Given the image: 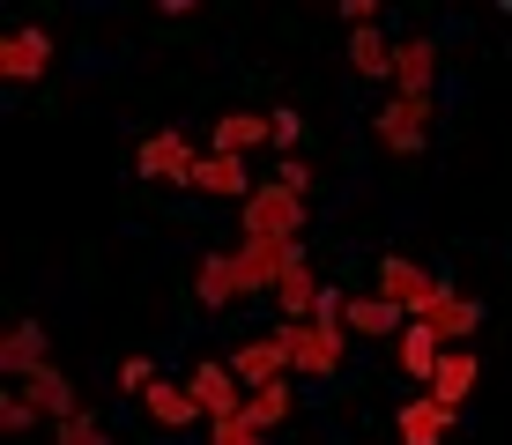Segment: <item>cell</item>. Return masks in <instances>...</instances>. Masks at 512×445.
Masks as SVG:
<instances>
[{
	"mask_svg": "<svg viewBox=\"0 0 512 445\" xmlns=\"http://www.w3.org/2000/svg\"><path fill=\"white\" fill-rule=\"evenodd\" d=\"M245 238H268V245H305V193H290L282 178H260L253 201L238 208Z\"/></svg>",
	"mask_w": 512,
	"mask_h": 445,
	"instance_id": "6da1fadb",
	"label": "cell"
},
{
	"mask_svg": "<svg viewBox=\"0 0 512 445\" xmlns=\"http://www.w3.org/2000/svg\"><path fill=\"white\" fill-rule=\"evenodd\" d=\"M282 349H290V371L297 379H334L349 356V327H334V319H290V327H275Z\"/></svg>",
	"mask_w": 512,
	"mask_h": 445,
	"instance_id": "7a4b0ae2",
	"label": "cell"
},
{
	"mask_svg": "<svg viewBox=\"0 0 512 445\" xmlns=\"http://www.w3.org/2000/svg\"><path fill=\"white\" fill-rule=\"evenodd\" d=\"M379 297H386V305H401L409 319H431V312H438V297H446V275H431V267L386 253V260H379Z\"/></svg>",
	"mask_w": 512,
	"mask_h": 445,
	"instance_id": "3957f363",
	"label": "cell"
},
{
	"mask_svg": "<svg viewBox=\"0 0 512 445\" xmlns=\"http://www.w3.org/2000/svg\"><path fill=\"white\" fill-rule=\"evenodd\" d=\"M134 171L149 178V186H193V171H201V149H193L179 127H156V134L134 149Z\"/></svg>",
	"mask_w": 512,
	"mask_h": 445,
	"instance_id": "277c9868",
	"label": "cell"
},
{
	"mask_svg": "<svg viewBox=\"0 0 512 445\" xmlns=\"http://www.w3.org/2000/svg\"><path fill=\"white\" fill-rule=\"evenodd\" d=\"M431 119H438V104H431V97H386L379 112H372V134H379V149L416 156L423 141H431Z\"/></svg>",
	"mask_w": 512,
	"mask_h": 445,
	"instance_id": "5b68a950",
	"label": "cell"
},
{
	"mask_svg": "<svg viewBox=\"0 0 512 445\" xmlns=\"http://www.w3.org/2000/svg\"><path fill=\"white\" fill-rule=\"evenodd\" d=\"M305 245H268V238H238V253H231V267H238V297H275L282 290V267H290Z\"/></svg>",
	"mask_w": 512,
	"mask_h": 445,
	"instance_id": "8992f818",
	"label": "cell"
},
{
	"mask_svg": "<svg viewBox=\"0 0 512 445\" xmlns=\"http://www.w3.org/2000/svg\"><path fill=\"white\" fill-rule=\"evenodd\" d=\"M186 386H193V401H201V416H208V423H223V416H245V386H238L231 356H201Z\"/></svg>",
	"mask_w": 512,
	"mask_h": 445,
	"instance_id": "52a82bcc",
	"label": "cell"
},
{
	"mask_svg": "<svg viewBox=\"0 0 512 445\" xmlns=\"http://www.w3.org/2000/svg\"><path fill=\"white\" fill-rule=\"evenodd\" d=\"M231 371L245 394H260V386H282L290 379V349H282V334H253V342L231 349Z\"/></svg>",
	"mask_w": 512,
	"mask_h": 445,
	"instance_id": "ba28073f",
	"label": "cell"
},
{
	"mask_svg": "<svg viewBox=\"0 0 512 445\" xmlns=\"http://www.w3.org/2000/svg\"><path fill=\"white\" fill-rule=\"evenodd\" d=\"M461 423V408H446L438 394H409L394 408V431H401V445H446V431Z\"/></svg>",
	"mask_w": 512,
	"mask_h": 445,
	"instance_id": "9c48e42d",
	"label": "cell"
},
{
	"mask_svg": "<svg viewBox=\"0 0 512 445\" xmlns=\"http://www.w3.org/2000/svg\"><path fill=\"white\" fill-rule=\"evenodd\" d=\"M253 186H260V178L253 171H245V156H223V149H208L201 156V171H193V193H208V201H253Z\"/></svg>",
	"mask_w": 512,
	"mask_h": 445,
	"instance_id": "30bf717a",
	"label": "cell"
},
{
	"mask_svg": "<svg viewBox=\"0 0 512 445\" xmlns=\"http://www.w3.org/2000/svg\"><path fill=\"white\" fill-rule=\"evenodd\" d=\"M0 371H8V379H38V371H52V342H45V327L38 319H15L8 327V342H0Z\"/></svg>",
	"mask_w": 512,
	"mask_h": 445,
	"instance_id": "8fae6325",
	"label": "cell"
},
{
	"mask_svg": "<svg viewBox=\"0 0 512 445\" xmlns=\"http://www.w3.org/2000/svg\"><path fill=\"white\" fill-rule=\"evenodd\" d=\"M45 67H52V38L38 23H23V30L0 38V82H38Z\"/></svg>",
	"mask_w": 512,
	"mask_h": 445,
	"instance_id": "7c38bea8",
	"label": "cell"
},
{
	"mask_svg": "<svg viewBox=\"0 0 512 445\" xmlns=\"http://www.w3.org/2000/svg\"><path fill=\"white\" fill-rule=\"evenodd\" d=\"M438 356H446L438 327H431V319H409V327H401V342H394V364L416 379V394H431V379H438Z\"/></svg>",
	"mask_w": 512,
	"mask_h": 445,
	"instance_id": "4fadbf2b",
	"label": "cell"
},
{
	"mask_svg": "<svg viewBox=\"0 0 512 445\" xmlns=\"http://www.w3.org/2000/svg\"><path fill=\"white\" fill-rule=\"evenodd\" d=\"M438 38H394V97H431Z\"/></svg>",
	"mask_w": 512,
	"mask_h": 445,
	"instance_id": "5bb4252c",
	"label": "cell"
},
{
	"mask_svg": "<svg viewBox=\"0 0 512 445\" xmlns=\"http://www.w3.org/2000/svg\"><path fill=\"white\" fill-rule=\"evenodd\" d=\"M342 327L357 334V342H401V327H409V312L401 305H386V297H349V312H342Z\"/></svg>",
	"mask_w": 512,
	"mask_h": 445,
	"instance_id": "9a60e30c",
	"label": "cell"
},
{
	"mask_svg": "<svg viewBox=\"0 0 512 445\" xmlns=\"http://www.w3.org/2000/svg\"><path fill=\"white\" fill-rule=\"evenodd\" d=\"M141 416H149L156 431H186V423H208V416H201V401H193V386H171V379H156L149 394H141Z\"/></svg>",
	"mask_w": 512,
	"mask_h": 445,
	"instance_id": "2e32d148",
	"label": "cell"
},
{
	"mask_svg": "<svg viewBox=\"0 0 512 445\" xmlns=\"http://www.w3.org/2000/svg\"><path fill=\"white\" fill-rule=\"evenodd\" d=\"M320 297H327V282L312 275V260H305V253H297L290 267H282V290H275L282 327H290V319H312V312H320Z\"/></svg>",
	"mask_w": 512,
	"mask_h": 445,
	"instance_id": "e0dca14e",
	"label": "cell"
},
{
	"mask_svg": "<svg viewBox=\"0 0 512 445\" xmlns=\"http://www.w3.org/2000/svg\"><path fill=\"white\" fill-rule=\"evenodd\" d=\"M431 327H438V342H446V349H468V342H475V327H483V297H461V290L446 282V297H438Z\"/></svg>",
	"mask_w": 512,
	"mask_h": 445,
	"instance_id": "ac0fdd59",
	"label": "cell"
},
{
	"mask_svg": "<svg viewBox=\"0 0 512 445\" xmlns=\"http://www.w3.org/2000/svg\"><path fill=\"white\" fill-rule=\"evenodd\" d=\"M193 297H201V312L238 305V267H231V253H201V260H193Z\"/></svg>",
	"mask_w": 512,
	"mask_h": 445,
	"instance_id": "d6986e66",
	"label": "cell"
},
{
	"mask_svg": "<svg viewBox=\"0 0 512 445\" xmlns=\"http://www.w3.org/2000/svg\"><path fill=\"white\" fill-rule=\"evenodd\" d=\"M260 141H275V112H223L216 119V149L223 156H245V149H260Z\"/></svg>",
	"mask_w": 512,
	"mask_h": 445,
	"instance_id": "ffe728a7",
	"label": "cell"
},
{
	"mask_svg": "<svg viewBox=\"0 0 512 445\" xmlns=\"http://www.w3.org/2000/svg\"><path fill=\"white\" fill-rule=\"evenodd\" d=\"M23 394L38 401V416H52V423H75V416H82V394H75V379H67L60 364H52V371H38V379H30Z\"/></svg>",
	"mask_w": 512,
	"mask_h": 445,
	"instance_id": "44dd1931",
	"label": "cell"
},
{
	"mask_svg": "<svg viewBox=\"0 0 512 445\" xmlns=\"http://www.w3.org/2000/svg\"><path fill=\"white\" fill-rule=\"evenodd\" d=\"M475 379H483V364H475V349H446V356H438V379H431V394L446 401V408H468Z\"/></svg>",
	"mask_w": 512,
	"mask_h": 445,
	"instance_id": "7402d4cb",
	"label": "cell"
},
{
	"mask_svg": "<svg viewBox=\"0 0 512 445\" xmlns=\"http://www.w3.org/2000/svg\"><path fill=\"white\" fill-rule=\"evenodd\" d=\"M349 67L364 82H394V38L386 30H349Z\"/></svg>",
	"mask_w": 512,
	"mask_h": 445,
	"instance_id": "603a6c76",
	"label": "cell"
},
{
	"mask_svg": "<svg viewBox=\"0 0 512 445\" xmlns=\"http://www.w3.org/2000/svg\"><path fill=\"white\" fill-rule=\"evenodd\" d=\"M290 416H297V394H290V379H282V386H260V394H245V423H253L260 438H268V431H282Z\"/></svg>",
	"mask_w": 512,
	"mask_h": 445,
	"instance_id": "cb8c5ba5",
	"label": "cell"
},
{
	"mask_svg": "<svg viewBox=\"0 0 512 445\" xmlns=\"http://www.w3.org/2000/svg\"><path fill=\"white\" fill-rule=\"evenodd\" d=\"M30 423H38V401H30L23 386H15V394H0V431H8V438H23Z\"/></svg>",
	"mask_w": 512,
	"mask_h": 445,
	"instance_id": "d4e9b609",
	"label": "cell"
},
{
	"mask_svg": "<svg viewBox=\"0 0 512 445\" xmlns=\"http://www.w3.org/2000/svg\"><path fill=\"white\" fill-rule=\"evenodd\" d=\"M52 445H112V438H104V423L90 416V408H82L75 423H52Z\"/></svg>",
	"mask_w": 512,
	"mask_h": 445,
	"instance_id": "484cf974",
	"label": "cell"
},
{
	"mask_svg": "<svg viewBox=\"0 0 512 445\" xmlns=\"http://www.w3.org/2000/svg\"><path fill=\"white\" fill-rule=\"evenodd\" d=\"M208 445H268V438H260L245 416H223V423H208Z\"/></svg>",
	"mask_w": 512,
	"mask_h": 445,
	"instance_id": "4316f807",
	"label": "cell"
},
{
	"mask_svg": "<svg viewBox=\"0 0 512 445\" xmlns=\"http://www.w3.org/2000/svg\"><path fill=\"white\" fill-rule=\"evenodd\" d=\"M156 386V364L149 356H127V364H119V394H149Z\"/></svg>",
	"mask_w": 512,
	"mask_h": 445,
	"instance_id": "83f0119b",
	"label": "cell"
},
{
	"mask_svg": "<svg viewBox=\"0 0 512 445\" xmlns=\"http://www.w3.org/2000/svg\"><path fill=\"white\" fill-rule=\"evenodd\" d=\"M282 186H290V193H305V201H312V164H305V156H282Z\"/></svg>",
	"mask_w": 512,
	"mask_h": 445,
	"instance_id": "f1b7e54d",
	"label": "cell"
},
{
	"mask_svg": "<svg viewBox=\"0 0 512 445\" xmlns=\"http://www.w3.org/2000/svg\"><path fill=\"white\" fill-rule=\"evenodd\" d=\"M342 23L349 30H379V0H342Z\"/></svg>",
	"mask_w": 512,
	"mask_h": 445,
	"instance_id": "f546056e",
	"label": "cell"
},
{
	"mask_svg": "<svg viewBox=\"0 0 512 445\" xmlns=\"http://www.w3.org/2000/svg\"><path fill=\"white\" fill-rule=\"evenodd\" d=\"M297 141H305V119H297V112H275V149H297Z\"/></svg>",
	"mask_w": 512,
	"mask_h": 445,
	"instance_id": "4dcf8cb0",
	"label": "cell"
}]
</instances>
